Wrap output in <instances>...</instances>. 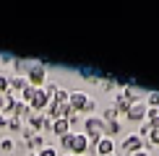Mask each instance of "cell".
I'll return each mask as SVG.
<instances>
[{"label":"cell","mask_w":159,"mask_h":156,"mask_svg":"<svg viewBox=\"0 0 159 156\" xmlns=\"http://www.w3.org/2000/svg\"><path fill=\"white\" fill-rule=\"evenodd\" d=\"M65 156H70V154H65Z\"/></svg>","instance_id":"d4e9b609"},{"label":"cell","mask_w":159,"mask_h":156,"mask_svg":"<svg viewBox=\"0 0 159 156\" xmlns=\"http://www.w3.org/2000/svg\"><path fill=\"white\" fill-rule=\"evenodd\" d=\"M102 115H104V117H102L104 122H112V120H117V115H120V112H117V109H115V104H112V107H107Z\"/></svg>","instance_id":"5bb4252c"},{"label":"cell","mask_w":159,"mask_h":156,"mask_svg":"<svg viewBox=\"0 0 159 156\" xmlns=\"http://www.w3.org/2000/svg\"><path fill=\"white\" fill-rule=\"evenodd\" d=\"M89 151V138L84 133H70V143H68V154L70 156H84Z\"/></svg>","instance_id":"277c9868"},{"label":"cell","mask_w":159,"mask_h":156,"mask_svg":"<svg viewBox=\"0 0 159 156\" xmlns=\"http://www.w3.org/2000/svg\"><path fill=\"white\" fill-rule=\"evenodd\" d=\"M0 94H11V78L0 76Z\"/></svg>","instance_id":"9a60e30c"},{"label":"cell","mask_w":159,"mask_h":156,"mask_svg":"<svg viewBox=\"0 0 159 156\" xmlns=\"http://www.w3.org/2000/svg\"><path fill=\"white\" fill-rule=\"evenodd\" d=\"M68 104H70V109H73V112H84L86 104H89V96H86L84 91H70Z\"/></svg>","instance_id":"52a82bcc"},{"label":"cell","mask_w":159,"mask_h":156,"mask_svg":"<svg viewBox=\"0 0 159 156\" xmlns=\"http://www.w3.org/2000/svg\"><path fill=\"white\" fill-rule=\"evenodd\" d=\"M0 128H8V117H5L3 112H0Z\"/></svg>","instance_id":"7402d4cb"},{"label":"cell","mask_w":159,"mask_h":156,"mask_svg":"<svg viewBox=\"0 0 159 156\" xmlns=\"http://www.w3.org/2000/svg\"><path fill=\"white\" fill-rule=\"evenodd\" d=\"M133 156H149V151H138V154H133Z\"/></svg>","instance_id":"603a6c76"},{"label":"cell","mask_w":159,"mask_h":156,"mask_svg":"<svg viewBox=\"0 0 159 156\" xmlns=\"http://www.w3.org/2000/svg\"><path fill=\"white\" fill-rule=\"evenodd\" d=\"M94 148H97V154H99V156H110V154H115V141L104 135V138H99V143H97Z\"/></svg>","instance_id":"ba28073f"},{"label":"cell","mask_w":159,"mask_h":156,"mask_svg":"<svg viewBox=\"0 0 159 156\" xmlns=\"http://www.w3.org/2000/svg\"><path fill=\"white\" fill-rule=\"evenodd\" d=\"M110 156H115V154H110Z\"/></svg>","instance_id":"cb8c5ba5"},{"label":"cell","mask_w":159,"mask_h":156,"mask_svg":"<svg viewBox=\"0 0 159 156\" xmlns=\"http://www.w3.org/2000/svg\"><path fill=\"white\" fill-rule=\"evenodd\" d=\"M50 102L52 99L44 94V89H34V94H31V99H29V107H31V112H44Z\"/></svg>","instance_id":"5b68a950"},{"label":"cell","mask_w":159,"mask_h":156,"mask_svg":"<svg viewBox=\"0 0 159 156\" xmlns=\"http://www.w3.org/2000/svg\"><path fill=\"white\" fill-rule=\"evenodd\" d=\"M0 151H5V154H8V151H13V141H11V138L0 141Z\"/></svg>","instance_id":"ac0fdd59"},{"label":"cell","mask_w":159,"mask_h":156,"mask_svg":"<svg viewBox=\"0 0 159 156\" xmlns=\"http://www.w3.org/2000/svg\"><path fill=\"white\" fill-rule=\"evenodd\" d=\"M31 156H37V154H31Z\"/></svg>","instance_id":"484cf974"},{"label":"cell","mask_w":159,"mask_h":156,"mask_svg":"<svg viewBox=\"0 0 159 156\" xmlns=\"http://www.w3.org/2000/svg\"><path fill=\"white\" fill-rule=\"evenodd\" d=\"M26 86H29V83H26L24 76H13V78H11V94H21Z\"/></svg>","instance_id":"7c38bea8"},{"label":"cell","mask_w":159,"mask_h":156,"mask_svg":"<svg viewBox=\"0 0 159 156\" xmlns=\"http://www.w3.org/2000/svg\"><path fill=\"white\" fill-rule=\"evenodd\" d=\"M120 151H123V156H133V154H138V151H143V141L138 138V133L123 135V141H120Z\"/></svg>","instance_id":"3957f363"},{"label":"cell","mask_w":159,"mask_h":156,"mask_svg":"<svg viewBox=\"0 0 159 156\" xmlns=\"http://www.w3.org/2000/svg\"><path fill=\"white\" fill-rule=\"evenodd\" d=\"M84 128H86V138H89V143H99V138H104V120L102 117H97V115H89L86 117V122H84Z\"/></svg>","instance_id":"7a4b0ae2"},{"label":"cell","mask_w":159,"mask_h":156,"mask_svg":"<svg viewBox=\"0 0 159 156\" xmlns=\"http://www.w3.org/2000/svg\"><path fill=\"white\" fill-rule=\"evenodd\" d=\"M8 128L11 130H18V128H21V120H18V117H8Z\"/></svg>","instance_id":"d6986e66"},{"label":"cell","mask_w":159,"mask_h":156,"mask_svg":"<svg viewBox=\"0 0 159 156\" xmlns=\"http://www.w3.org/2000/svg\"><path fill=\"white\" fill-rule=\"evenodd\" d=\"M146 107L149 109H159V94H149L146 96Z\"/></svg>","instance_id":"2e32d148"},{"label":"cell","mask_w":159,"mask_h":156,"mask_svg":"<svg viewBox=\"0 0 159 156\" xmlns=\"http://www.w3.org/2000/svg\"><path fill=\"white\" fill-rule=\"evenodd\" d=\"M146 112H149V107H146V102H133L130 104V109H128V120L130 122H143L146 120Z\"/></svg>","instance_id":"8992f818"},{"label":"cell","mask_w":159,"mask_h":156,"mask_svg":"<svg viewBox=\"0 0 159 156\" xmlns=\"http://www.w3.org/2000/svg\"><path fill=\"white\" fill-rule=\"evenodd\" d=\"M102 89H107V91H112V89H115V81H112V78H110V81H102Z\"/></svg>","instance_id":"ffe728a7"},{"label":"cell","mask_w":159,"mask_h":156,"mask_svg":"<svg viewBox=\"0 0 159 156\" xmlns=\"http://www.w3.org/2000/svg\"><path fill=\"white\" fill-rule=\"evenodd\" d=\"M37 156H57V148H55V146H44Z\"/></svg>","instance_id":"e0dca14e"},{"label":"cell","mask_w":159,"mask_h":156,"mask_svg":"<svg viewBox=\"0 0 159 156\" xmlns=\"http://www.w3.org/2000/svg\"><path fill=\"white\" fill-rule=\"evenodd\" d=\"M123 133V122L120 120H112V122H104V135L107 138H115V135Z\"/></svg>","instance_id":"30bf717a"},{"label":"cell","mask_w":159,"mask_h":156,"mask_svg":"<svg viewBox=\"0 0 159 156\" xmlns=\"http://www.w3.org/2000/svg\"><path fill=\"white\" fill-rule=\"evenodd\" d=\"M52 133L60 135V138H63V135H68L70 133V120H55V122H52Z\"/></svg>","instance_id":"8fae6325"},{"label":"cell","mask_w":159,"mask_h":156,"mask_svg":"<svg viewBox=\"0 0 159 156\" xmlns=\"http://www.w3.org/2000/svg\"><path fill=\"white\" fill-rule=\"evenodd\" d=\"M146 122L151 125V130L159 128V109H149V112H146Z\"/></svg>","instance_id":"4fadbf2b"},{"label":"cell","mask_w":159,"mask_h":156,"mask_svg":"<svg viewBox=\"0 0 159 156\" xmlns=\"http://www.w3.org/2000/svg\"><path fill=\"white\" fill-rule=\"evenodd\" d=\"M26 83L31 89H44V83H47V65L44 63H31L26 68Z\"/></svg>","instance_id":"6da1fadb"},{"label":"cell","mask_w":159,"mask_h":156,"mask_svg":"<svg viewBox=\"0 0 159 156\" xmlns=\"http://www.w3.org/2000/svg\"><path fill=\"white\" fill-rule=\"evenodd\" d=\"M94 109H97V102H94V99H89V104H86L84 112H94Z\"/></svg>","instance_id":"44dd1931"},{"label":"cell","mask_w":159,"mask_h":156,"mask_svg":"<svg viewBox=\"0 0 159 156\" xmlns=\"http://www.w3.org/2000/svg\"><path fill=\"white\" fill-rule=\"evenodd\" d=\"M29 115H31V107L26 102H16L11 109V117H18V120H29Z\"/></svg>","instance_id":"9c48e42d"}]
</instances>
